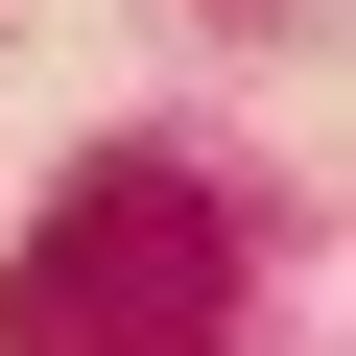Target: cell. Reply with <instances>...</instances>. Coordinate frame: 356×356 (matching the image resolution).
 <instances>
[{
  "instance_id": "1",
  "label": "cell",
  "mask_w": 356,
  "mask_h": 356,
  "mask_svg": "<svg viewBox=\"0 0 356 356\" xmlns=\"http://www.w3.org/2000/svg\"><path fill=\"white\" fill-rule=\"evenodd\" d=\"M214 332H238V214L143 143L72 166L24 214V261H0V356H214Z\"/></svg>"
}]
</instances>
